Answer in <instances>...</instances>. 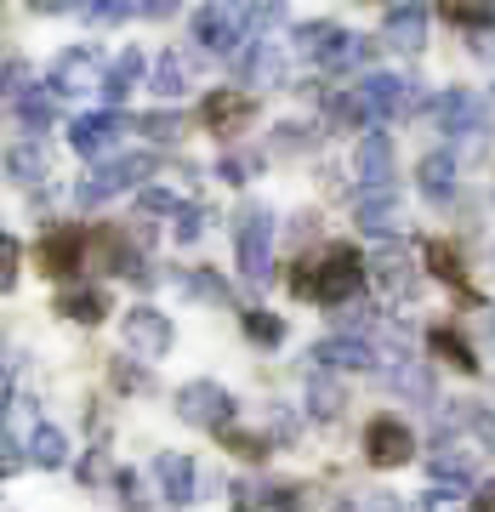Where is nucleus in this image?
<instances>
[{
  "label": "nucleus",
  "instance_id": "46",
  "mask_svg": "<svg viewBox=\"0 0 495 512\" xmlns=\"http://www.w3.org/2000/svg\"><path fill=\"white\" fill-rule=\"evenodd\" d=\"M12 279H18V239L6 234V239H0V285L12 291Z\"/></svg>",
  "mask_w": 495,
  "mask_h": 512
},
{
  "label": "nucleus",
  "instance_id": "31",
  "mask_svg": "<svg viewBox=\"0 0 495 512\" xmlns=\"http://www.w3.org/2000/svg\"><path fill=\"white\" fill-rule=\"evenodd\" d=\"M342 404H348V399H342V387L319 370V376L308 382V416L313 421H336V416H342Z\"/></svg>",
  "mask_w": 495,
  "mask_h": 512
},
{
  "label": "nucleus",
  "instance_id": "50",
  "mask_svg": "<svg viewBox=\"0 0 495 512\" xmlns=\"http://www.w3.org/2000/svg\"><path fill=\"white\" fill-rule=\"evenodd\" d=\"M308 126H279V148H308Z\"/></svg>",
  "mask_w": 495,
  "mask_h": 512
},
{
  "label": "nucleus",
  "instance_id": "4",
  "mask_svg": "<svg viewBox=\"0 0 495 512\" xmlns=\"http://www.w3.org/2000/svg\"><path fill=\"white\" fill-rule=\"evenodd\" d=\"M302 52L319 63V69H353V63H365L370 57V40L353 35V29H336V23H308L302 29Z\"/></svg>",
  "mask_w": 495,
  "mask_h": 512
},
{
  "label": "nucleus",
  "instance_id": "53",
  "mask_svg": "<svg viewBox=\"0 0 495 512\" xmlns=\"http://www.w3.org/2000/svg\"><path fill=\"white\" fill-rule=\"evenodd\" d=\"M143 18H177V6L171 0H154V6H143Z\"/></svg>",
  "mask_w": 495,
  "mask_h": 512
},
{
  "label": "nucleus",
  "instance_id": "38",
  "mask_svg": "<svg viewBox=\"0 0 495 512\" xmlns=\"http://www.w3.org/2000/svg\"><path fill=\"white\" fill-rule=\"evenodd\" d=\"M416 512H467V490H450V484H433V490L416 501Z\"/></svg>",
  "mask_w": 495,
  "mask_h": 512
},
{
  "label": "nucleus",
  "instance_id": "16",
  "mask_svg": "<svg viewBox=\"0 0 495 512\" xmlns=\"http://www.w3.org/2000/svg\"><path fill=\"white\" fill-rule=\"evenodd\" d=\"M313 359H319L325 370H370L376 359H382V348H370L365 336L342 330V336H325V342H313Z\"/></svg>",
  "mask_w": 495,
  "mask_h": 512
},
{
  "label": "nucleus",
  "instance_id": "47",
  "mask_svg": "<svg viewBox=\"0 0 495 512\" xmlns=\"http://www.w3.org/2000/svg\"><path fill=\"white\" fill-rule=\"evenodd\" d=\"M251 171H257V154H228V160H222V177H228V183H245Z\"/></svg>",
  "mask_w": 495,
  "mask_h": 512
},
{
  "label": "nucleus",
  "instance_id": "15",
  "mask_svg": "<svg viewBox=\"0 0 495 512\" xmlns=\"http://www.w3.org/2000/svg\"><path fill=\"white\" fill-rule=\"evenodd\" d=\"M234 69H239L245 86H285V46H279V40H251V46L234 57Z\"/></svg>",
  "mask_w": 495,
  "mask_h": 512
},
{
  "label": "nucleus",
  "instance_id": "8",
  "mask_svg": "<svg viewBox=\"0 0 495 512\" xmlns=\"http://www.w3.org/2000/svg\"><path fill=\"white\" fill-rule=\"evenodd\" d=\"M148 171V160L143 154H131V160H109V165H97L86 183L74 188V200H80V211H97V205H109V200H120L137 177Z\"/></svg>",
  "mask_w": 495,
  "mask_h": 512
},
{
  "label": "nucleus",
  "instance_id": "27",
  "mask_svg": "<svg viewBox=\"0 0 495 512\" xmlns=\"http://www.w3.org/2000/svg\"><path fill=\"white\" fill-rule=\"evenodd\" d=\"M57 313H69V319H80V325H97V319L109 313V296L97 291V285H74V291L57 296Z\"/></svg>",
  "mask_w": 495,
  "mask_h": 512
},
{
  "label": "nucleus",
  "instance_id": "55",
  "mask_svg": "<svg viewBox=\"0 0 495 512\" xmlns=\"http://www.w3.org/2000/svg\"><path fill=\"white\" fill-rule=\"evenodd\" d=\"M473 46H478L484 57H495V29H484V35H473Z\"/></svg>",
  "mask_w": 495,
  "mask_h": 512
},
{
  "label": "nucleus",
  "instance_id": "22",
  "mask_svg": "<svg viewBox=\"0 0 495 512\" xmlns=\"http://www.w3.org/2000/svg\"><path fill=\"white\" fill-rule=\"evenodd\" d=\"M200 120L211 131H239L245 120H251V97H245V92H211L200 103Z\"/></svg>",
  "mask_w": 495,
  "mask_h": 512
},
{
  "label": "nucleus",
  "instance_id": "21",
  "mask_svg": "<svg viewBox=\"0 0 495 512\" xmlns=\"http://www.w3.org/2000/svg\"><path fill=\"white\" fill-rule=\"evenodd\" d=\"M382 29L399 52H422L427 46V6H387Z\"/></svg>",
  "mask_w": 495,
  "mask_h": 512
},
{
  "label": "nucleus",
  "instance_id": "34",
  "mask_svg": "<svg viewBox=\"0 0 495 512\" xmlns=\"http://www.w3.org/2000/svg\"><path fill=\"white\" fill-rule=\"evenodd\" d=\"M387 382L399 387V393H410V399H433V370H427L422 359H399Z\"/></svg>",
  "mask_w": 495,
  "mask_h": 512
},
{
  "label": "nucleus",
  "instance_id": "23",
  "mask_svg": "<svg viewBox=\"0 0 495 512\" xmlns=\"http://www.w3.org/2000/svg\"><path fill=\"white\" fill-rule=\"evenodd\" d=\"M148 86H154V97H183L188 86H194V69H188L183 52H165L154 69H148Z\"/></svg>",
  "mask_w": 495,
  "mask_h": 512
},
{
  "label": "nucleus",
  "instance_id": "6",
  "mask_svg": "<svg viewBox=\"0 0 495 512\" xmlns=\"http://www.w3.org/2000/svg\"><path fill=\"white\" fill-rule=\"evenodd\" d=\"M359 97H365L370 120H399V114L427 109L422 97H416V80H404V74H387V69L365 74V80H359Z\"/></svg>",
  "mask_w": 495,
  "mask_h": 512
},
{
  "label": "nucleus",
  "instance_id": "45",
  "mask_svg": "<svg viewBox=\"0 0 495 512\" xmlns=\"http://www.w3.org/2000/svg\"><path fill=\"white\" fill-rule=\"evenodd\" d=\"M114 484H120V501H126L131 512H143V507H148V495H143V478H137V473H120Z\"/></svg>",
  "mask_w": 495,
  "mask_h": 512
},
{
  "label": "nucleus",
  "instance_id": "30",
  "mask_svg": "<svg viewBox=\"0 0 495 512\" xmlns=\"http://www.w3.org/2000/svg\"><path fill=\"white\" fill-rule=\"evenodd\" d=\"M12 109H18L23 131H46L57 120V92H52V86H35V92L23 97V103H12Z\"/></svg>",
  "mask_w": 495,
  "mask_h": 512
},
{
  "label": "nucleus",
  "instance_id": "1",
  "mask_svg": "<svg viewBox=\"0 0 495 512\" xmlns=\"http://www.w3.org/2000/svg\"><path fill=\"white\" fill-rule=\"evenodd\" d=\"M291 291L302 302H325V308H342L353 296L365 291V262L353 245H330L325 256H313V262H296L291 268Z\"/></svg>",
  "mask_w": 495,
  "mask_h": 512
},
{
  "label": "nucleus",
  "instance_id": "43",
  "mask_svg": "<svg viewBox=\"0 0 495 512\" xmlns=\"http://www.w3.org/2000/svg\"><path fill=\"white\" fill-rule=\"evenodd\" d=\"M205 222H211V211H205V205H183V217H177V239H183V245H194V239L205 234Z\"/></svg>",
  "mask_w": 495,
  "mask_h": 512
},
{
  "label": "nucleus",
  "instance_id": "3",
  "mask_svg": "<svg viewBox=\"0 0 495 512\" xmlns=\"http://www.w3.org/2000/svg\"><path fill=\"white\" fill-rule=\"evenodd\" d=\"M245 29H251V6H200V12H194V40L217 57L245 52V46H251Z\"/></svg>",
  "mask_w": 495,
  "mask_h": 512
},
{
  "label": "nucleus",
  "instance_id": "33",
  "mask_svg": "<svg viewBox=\"0 0 495 512\" xmlns=\"http://www.w3.org/2000/svg\"><path fill=\"white\" fill-rule=\"evenodd\" d=\"M239 325H245V336H251L257 348H279V342H285V319H274L268 308H245Z\"/></svg>",
  "mask_w": 495,
  "mask_h": 512
},
{
  "label": "nucleus",
  "instance_id": "48",
  "mask_svg": "<svg viewBox=\"0 0 495 512\" xmlns=\"http://www.w3.org/2000/svg\"><path fill=\"white\" fill-rule=\"evenodd\" d=\"M143 211H177V217H183V200H177L171 188H148V194H143Z\"/></svg>",
  "mask_w": 495,
  "mask_h": 512
},
{
  "label": "nucleus",
  "instance_id": "44",
  "mask_svg": "<svg viewBox=\"0 0 495 512\" xmlns=\"http://www.w3.org/2000/svg\"><path fill=\"white\" fill-rule=\"evenodd\" d=\"M222 439H228V450H234V456H245V461H262V456H268V444H262L257 433H222Z\"/></svg>",
  "mask_w": 495,
  "mask_h": 512
},
{
  "label": "nucleus",
  "instance_id": "25",
  "mask_svg": "<svg viewBox=\"0 0 495 512\" xmlns=\"http://www.w3.org/2000/svg\"><path fill=\"white\" fill-rule=\"evenodd\" d=\"M416 183H422L427 200H450V194H456V160H450V154H422Z\"/></svg>",
  "mask_w": 495,
  "mask_h": 512
},
{
  "label": "nucleus",
  "instance_id": "13",
  "mask_svg": "<svg viewBox=\"0 0 495 512\" xmlns=\"http://www.w3.org/2000/svg\"><path fill=\"white\" fill-rule=\"evenodd\" d=\"M86 245H92L86 228H57V234H46V239H40V262H46V274H52V279H74L80 268H86Z\"/></svg>",
  "mask_w": 495,
  "mask_h": 512
},
{
  "label": "nucleus",
  "instance_id": "5",
  "mask_svg": "<svg viewBox=\"0 0 495 512\" xmlns=\"http://www.w3.org/2000/svg\"><path fill=\"white\" fill-rule=\"evenodd\" d=\"M234 393L222 382H188L183 393H177V416L188 421V427H211V433H234Z\"/></svg>",
  "mask_w": 495,
  "mask_h": 512
},
{
  "label": "nucleus",
  "instance_id": "11",
  "mask_svg": "<svg viewBox=\"0 0 495 512\" xmlns=\"http://www.w3.org/2000/svg\"><path fill=\"white\" fill-rule=\"evenodd\" d=\"M365 456H370V467H404V461L416 456V433H410L404 421H393V416L370 421L365 427Z\"/></svg>",
  "mask_w": 495,
  "mask_h": 512
},
{
  "label": "nucleus",
  "instance_id": "17",
  "mask_svg": "<svg viewBox=\"0 0 495 512\" xmlns=\"http://www.w3.org/2000/svg\"><path fill=\"white\" fill-rule=\"evenodd\" d=\"M427 473L439 478V484H450V490H467L478 473V461H473V444H461V439H439L433 450H427Z\"/></svg>",
  "mask_w": 495,
  "mask_h": 512
},
{
  "label": "nucleus",
  "instance_id": "29",
  "mask_svg": "<svg viewBox=\"0 0 495 512\" xmlns=\"http://www.w3.org/2000/svg\"><path fill=\"white\" fill-rule=\"evenodd\" d=\"M29 461H35V467H63V461H69V439H63V427L40 421L35 439H29Z\"/></svg>",
  "mask_w": 495,
  "mask_h": 512
},
{
  "label": "nucleus",
  "instance_id": "51",
  "mask_svg": "<svg viewBox=\"0 0 495 512\" xmlns=\"http://www.w3.org/2000/svg\"><path fill=\"white\" fill-rule=\"evenodd\" d=\"M251 23L268 29V23H285V6H251Z\"/></svg>",
  "mask_w": 495,
  "mask_h": 512
},
{
  "label": "nucleus",
  "instance_id": "56",
  "mask_svg": "<svg viewBox=\"0 0 495 512\" xmlns=\"http://www.w3.org/2000/svg\"><path fill=\"white\" fill-rule=\"evenodd\" d=\"M330 512H359V507H348V501H336V507H330Z\"/></svg>",
  "mask_w": 495,
  "mask_h": 512
},
{
  "label": "nucleus",
  "instance_id": "54",
  "mask_svg": "<svg viewBox=\"0 0 495 512\" xmlns=\"http://www.w3.org/2000/svg\"><path fill=\"white\" fill-rule=\"evenodd\" d=\"M473 512H495V484H490V490H478V495H473Z\"/></svg>",
  "mask_w": 495,
  "mask_h": 512
},
{
  "label": "nucleus",
  "instance_id": "2",
  "mask_svg": "<svg viewBox=\"0 0 495 512\" xmlns=\"http://www.w3.org/2000/svg\"><path fill=\"white\" fill-rule=\"evenodd\" d=\"M234 256H239V274L251 285L274 279V217L268 211H245L234 222Z\"/></svg>",
  "mask_w": 495,
  "mask_h": 512
},
{
  "label": "nucleus",
  "instance_id": "20",
  "mask_svg": "<svg viewBox=\"0 0 495 512\" xmlns=\"http://www.w3.org/2000/svg\"><path fill=\"white\" fill-rule=\"evenodd\" d=\"M427 120L439 131H450V137H467V131L478 126V103L467 92H439V97H427Z\"/></svg>",
  "mask_w": 495,
  "mask_h": 512
},
{
  "label": "nucleus",
  "instance_id": "36",
  "mask_svg": "<svg viewBox=\"0 0 495 512\" xmlns=\"http://www.w3.org/2000/svg\"><path fill=\"white\" fill-rule=\"evenodd\" d=\"M137 131H143L148 143H177V137L188 131V120H183V114H171V109H160V114H143Z\"/></svg>",
  "mask_w": 495,
  "mask_h": 512
},
{
  "label": "nucleus",
  "instance_id": "52",
  "mask_svg": "<svg viewBox=\"0 0 495 512\" xmlns=\"http://www.w3.org/2000/svg\"><path fill=\"white\" fill-rule=\"evenodd\" d=\"M365 512H399V501H393V495H382V490H376V495H370V501H365Z\"/></svg>",
  "mask_w": 495,
  "mask_h": 512
},
{
  "label": "nucleus",
  "instance_id": "37",
  "mask_svg": "<svg viewBox=\"0 0 495 512\" xmlns=\"http://www.w3.org/2000/svg\"><path fill=\"white\" fill-rule=\"evenodd\" d=\"M444 18L456 23V29L484 35V29H495V6H444Z\"/></svg>",
  "mask_w": 495,
  "mask_h": 512
},
{
  "label": "nucleus",
  "instance_id": "19",
  "mask_svg": "<svg viewBox=\"0 0 495 512\" xmlns=\"http://www.w3.org/2000/svg\"><path fill=\"white\" fill-rule=\"evenodd\" d=\"M370 279H376V296H382V302H404L410 285H416V268H410V256H404L399 245H387V251H376V262H370Z\"/></svg>",
  "mask_w": 495,
  "mask_h": 512
},
{
  "label": "nucleus",
  "instance_id": "18",
  "mask_svg": "<svg viewBox=\"0 0 495 512\" xmlns=\"http://www.w3.org/2000/svg\"><path fill=\"white\" fill-rule=\"evenodd\" d=\"M404 222H410V211H404V200L387 188V194H365L359 200V228H365L370 239H393L404 234Z\"/></svg>",
  "mask_w": 495,
  "mask_h": 512
},
{
  "label": "nucleus",
  "instance_id": "40",
  "mask_svg": "<svg viewBox=\"0 0 495 512\" xmlns=\"http://www.w3.org/2000/svg\"><path fill=\"white\" fill-rule=\"evenodd\" d=\"M0 80H6V103H23V97L35 92V86H29V63H23V57H6Z\"/></svg>",
  "mask_w": 495,
  "mask_h": 512
},
{
  "label": "nucleus",
  "instance_id": "49",
  "mask_svg": "<svg viewBox=\"0 0 495 512\" xmlns=\"http://www.w3.org/2000/svg\"><path fill=\"white\" fill-rule=\"evenodd\" d=\"M234 512H268V501H262L257 484H239L234 490Z\"/></svg>",
  "mask_w": 495,
  "mask_h": 512
},
{
  "label": "nucleus",
  "instance_id": "41",
  "mask_svg": "<svg viewBox=\"0 0 495 512\" xmlns=\"http://www.w3.org/2000/svg\"><path fill=\"white\" fill-rule=\"evenodd\" d=\"M92 23H126V18H143V6H126V0H103V6H80Z\"/></svg>",
  "mask_w": 495,
  "mask_h": 512
},
{
  "label": "nucleus",
  "instance_id": "24",
  "mask_svg": "<svg viewBox=\"0 0 495 512\" xmlns=\"http://www.w3.org/2000/svg\"><path fill=\"white\" fill-rule=\"evenodd\" d=\"M148 63H143V52H120L109 63V80H103V103H109L114 114H120V103H126V92L137 86V74H143Z\"/></svg>",
  "mask_w": 495,
  "mask_h": 512
},
{
  "label": "nucleus",
  "instance_id": "9",
  "mask_svg": "<svg viewBox=\"0 0 495 512\" xmlns=\"http://www.w3.org/2000/svg\"><path fill=\"white\" fill-rule=\"evenodd\" d=\"M120 336H126V348L137 353V359H165L177 330H171V319H165L160 308H148V302H143V308H131V313H126Z\"/></svg>",
  "mask_w": 495,
  "mask_h": 512
},
{
  "label": "nucleus",
  "instance_id": "32",
  "mask_svg": "<svg viewBox=\"0 0 495 512\" xmlns=\"http://www.w3.org/2000/svg\"><path fill=\"white\" fill-rule=\"evenodd\" d=\"M427 348L439 353L444 365H456V370H467V376H473V370H478L473 348H467V342H461V336H456V330H450V325H439V330H433V336H427Z\"/></svg>",
  "mask_w": 495,
  "mask_h": 512
},
{
  "label": "nucleus",
  "instance_id": "7",
  "mask_svg": "<svg viewBox=\"0 0 495 512\" xmlns=\"http://www.w3.org/2000/svg\"><path fill=\"white\" fill-rule=\"evenodd\" d=\"M103 80H109V69H103V52H97V46H69V52L52 63V92L57 97L103 92Z\"/></svg>",
  "mask_w": 495,
  "mask_h": 512
},
{
  "label": "nucleus",
  "instance_id": "14",
  "mask_svg": "<svg viewBox=\"0 0 495 512\" xmlns=\"http://www.w3.org/2000/svg\"><path fill=\"white\" fill-rule=\"evenodd\" d=\"M353 177L370 188V194H387L393 188V143L382 131H365L359 148H353Z\"/></svg>",
  "mask_w": 495,
  "mask_h": 512
},
{
  "label": "nucleus",
  "instance_id": "12",
  "mask_svg": "<svg viewBox=\"0 0 495 512\" xmlns=\"http://www.w3.org/2000/svg\"><path fill=\"white\" fill-rule=\"evenodd\" d=\"M154 478H160V495L171 501V507H194L200 501V467H194V456H183V450H160L154 456Z\"/></svg>",
  "mask_w": 495,
  "mask_h": 512
},
{
  "label": "nucleus",
  "instance_id": "42",
  "mask_svg": "<svg viewBox=\"0 0 495 512\" xmlns=\"http://www.w3.org/2000/svg\"><path fill=\"white\" fill-rule=\"evenodd\" d=\"M302 484H268V490H262V501H268V512H296L302 507Z\"/></svg>",
  "mask_w": 495,
  "mask_h": 512
},
{
  "label": "nucleus",
  "instance_id": "35",
  "mask_svg": "<svg viewBox=\"0 0 495 512\" xmlns=\"http://www.w3.org/2000/svg\"><path fill=\"white\" fill-rule=\"evenodd\" d=\"M325 114L336 120V126H370V109H365V97H359V86L325 97Z\"/></svg>",
  "mask_w": 495,
  "mask_h": 512
},
{
  "label": "nucleus",
  "instance_id": "26",
  "mask_svg": "<svg viewBox=\"0 0 495 512\" xmlns=\"http://www.w3.org/2000/svg\"><path fill=\"white\" fill-rule=\"evenodd\" d=\"M6 177L12 183H46L52 177V165H46V148H35V143H18V148H6Z\"/></svg>",
  "mask_w": 495,
  "mask_h": 512
},
{
  "label": "nucleus",
  "instance_id": "10",
  "mask_svg": "<svg viewBox=\"0 0 495 512\" xmlns=\"http://www.w3.org/2000/svg\"><path fill=\"white\" fill-rule=\"evenodd\" d=\"M131 131V120L126 114H114V109H97V114H80L74 120V131H69V143H74V154H86V160H103L120 137Z\"/></svg>",
  "mask_w": 495,
  "mask_h": 512
},
{
  "label": "nucleus",
  "instance_id": "39",
  "mask_svg": "<svg viewBox=\"0 0 495 512\" xmlns=\"http://www.w3.org/2000/svg\"><path fill=\"white\" fill-rule=\"evenodd\" d=\"M183 291H188V296H200V302H228V285H222L217 274H205V268L183 274Z\"/></svg>",
  "mask_w": 495,
  "mask_h": 512
},
{
  "label": "nucleus",
  "instance_id": "28",
  "mask_svg": "<svg viewBox=\"0 0 495 512\" xmlns=\"http://www.w3.org/2000/svg\"><path fill=\"white\" fill-rule=\"evenodd\" d=\"M427 268H433V274L444 279V285H456V291H467L473 296V285H467V268H461V256H456V245H450V239H433V245H427Z\"/></svg>",
  "mask_w": 495,
  "mask_h": 512
}]
</instances>
